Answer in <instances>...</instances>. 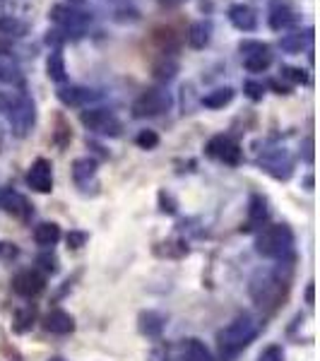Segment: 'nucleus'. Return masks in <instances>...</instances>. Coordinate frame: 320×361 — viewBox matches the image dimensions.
<instances>
[{
    "label": "nucleus",
    "instance_id": "7ed1b4c3",
    "mask_svg": "<svg viewBox=\"0 0 320 361\" xmlns=\"http://www.w3.org/2000/svg\"><path fill=\"white\" fill-rule=\"evenodd\" d=\"M251 297L260 308H274L284 297V280L270 270H260L251 280Z\"/></svg>",
    "mask_w": 320,
    "mask_h": 361
},
{
    "label": "nucleus",
    "instance_id": "6e6552de",
    "mask_svg": "<svg viewBox=\"0 0 320 361\" xmlns=\"http://www.w3.org/2000/svg\"><path fill=\"white\" fill-rule=\"evenodd\" d=\"M241 58H244V68L248 72H263L270 68L272 63V53H270V46L263 41H253V39H244L239 43Z\"/></svg>",
    "mask_w": 320,
    "mask_h": 361
},
{
    "label": "nucleus",
    "instance_id": "f8f14e48",
    "mask_svg": "<svg viewBox=\"0 0 320 361\" xmlns=\"http://www.w3.org/2000/svg\"><path fill=\"white\" fill-rule=\"evenodd\" d=\"M27 183L36 193H51L53 191V166L48 159H36L27 171Z\"/></svg>",
    "mask_w": 320,
    "mask_h": 361
},
{
    "label": "nucleus",
    "instance_id": "423d86ee",
    "mask_svg": "<svg viewBox=\"0 0 320 361\" xmlns=\"http://www.w3.org/2000/svg\"><path fill=\"white\" fill-rule=\"evenodd\" d=\"M80 121L87 130L97 132V135H104V137L120 135V121L116 118V114L109 109H87L80 114Z\"/></svg>",
    "mask_w": 320,
    "mask_h": 361
},
{
    "label": "nucleus",
    "instance_id": "ea45409f",
    "mask_svg": "<svg viewBox=\"0 0 320 361\" xmlns=\"http://www.w3.org/2000/svg\"><path fill=\"white\" fill-rule=\"evenodd\" d=\"M70 3H82V0H70Z\"/></svg>",
    "mask_w": 320,
    "mask_h": 361
},
{
    "label": "nucleus",
    "instance_id": "4468645a",
    "mask_svg": "<svg viewBox=\"0 0 320 361\" xmlns=\"http://www.w3.org/2000/svg\"><path fill=\"white\" fill-rule=\"evenodd\" d=\"M0 207H3L8 214L18 217V219H29V214H32L29 200H27L18 191H3V193H0Z\"/></svg>",
    "mask_w": 320,
    "mask_h": 361
},
{
    "label": "nucleus",
    "instance_id": "a211bd4d",
    "mask_svg": "<svg viewBox=\"0 0 320 361\" xmlns=\"http://www.w3.org/2000/svg\"><path fill=\"white\" fill-rule=\"evenodd\" d=\"M43 327L48 332H53V335H68V332L75 330V318L70 313H65V311L56 308L43 318Z\"/></svg>",
    "mask_w": 320,
    "mask_h": 361
},
{
    "label": "nucleus",
    "instance_id": "1a4fd4ad",
    "mask_svg": "<svg viewBox=\"0 0 320 361\" xmlns=\"http://www.w3.org/2000/svg\"><path fill=\"white\" fill-rule=\"evenodd\" d=\"M258 162H260V166L270 176H274V179H279V181H286L291 174H294V159L289 157L286 149H279V147L265 149L260 157H258Z\"/></svg>",
    "mask_w": 320,
    "mask_h": 361
},
{
    "label": "nucleus",
    "instance_id": "f704fd0d",
    "mask_svg": "<svg viewBox=\"0 0 320 361\" xmlns=\"http://www.w3.org/2000/svg\"><path fill=\"white\" fill-rule=\"evenodd\" d=\"M85 241H87V234H82V231H70V234H68V246L70 248L85 246Z\"/></svg>",
    "mask_w": 320,
    "mask_h": 361
},
{
    "label": "nucleus",
    "instance_id": "412c9836",
    "mask_svg": "<svg viewBox=\"0 0 320 361\" xmlns=\"http://www.w3.org/2000/svg\"><path fill=\"white\" fill-rule=\"evenodd\" d=\"M34 241L41 248H51L60 241V226L56 222H41L34 229Z\"/></svg>",
    "mask_w": 320,
    "mask_h": 361
},
{
    "label": "nucleus",
    "instance_id": "5701e85b",
    "mask_svg": "<svg viewBox=\"0 0 320 361\" xmlns=\"http://www.w3.org/2000/svg\"><path fill=\"white\" fill-rule=\"evenodd\" d=\"M234 90L231 87H217V90L207 92L205 97H202V107L207 109H224L226 104H231V99H234Z\"/></svg>",
    "mask_w": 320,
    "mask_h": 361
},
{
    "label": "nucleus",
    "instance_id": "2f4dec72",
    "mask_svg": "<svg viewBox=\"0 0 320 361\" xmlns=\"http://www.w3.org/2000/svg\"><path fill=\"white\" fill-rule=\"evenodd\" d=\"M244 94L251 99V102H260L265 97V85L263 82H256V80H248V82H244Z\"/></svg>",
    "mask_w": 320,
    "mask_h": 361
},
{
    "label": "nucleus",
    "instance_id": "ddd939ff",
    "mask_svg": "<svg viewBox=\"0 0 320 361\" xmlns=\"http://www.w3.org/2000/svg\"><path fill=\"white\" fill-rule=\"evenodd\" d=\"M43 287H46V282H43V277L39 275L36 270H22L13 280L15 294H20V297H25V299L39 297V294L43 292Z\"/></svg>",
    "mask_w": 320,
    "mask_h": 361
},
{
    "label": "nucleus",
    "instance_id": "2eb2a0df",
    "mask_svg": "<svg viewBox=\"0 0 320 361\" xmlns=\"http://www.w3.org/2000/svg\"><path fill=\"white\" fill-rule=\"evenodd\" d=\"M56 94L65 107H87L90 102L99 99V92L87 90V87H60Z\"/></svg>",
    "mask_w": 320,
    "mask_h": 361
},
{
    "label": "nucleus",
    "instance_id": "6ab92c4d",
    "mask_svg": "<svg viewBox=\"0 0 320 361\" xmlns=\"http://www.w3.org/2000/svg\"><path fill=\"white\" fill-rule=\"evenodd\" d=\"M313 43V29L306 32H291L279 39V48L286 53H301L303 48H308Z\"/></svg>",
    "mask_w": 320,
    "mask_h": 361
},
{
    "label": "nucleus",
    "instance_id": "20e7f679",
    "mask_svg": "<svg viewBox=\"0 0 320 361\" xmlns=\"http://www.w3.org/2000/svg\"><path fill=\"white\" fill-rule=\"evenodd\" d=\"M8 123H10V130L13 135L18 137H27L29 130L34 128L36 123V107L29 97L20 94L13 104H8Z\"/></svg>",
    "mask_w": 320,
    "mask_h": 361
},
{
    "label": "nucleus",
    "instance_id": "9b49d317",
    "mask_svg": "<svg viewBox=\"0 0 320 361\" xmlns=\"http://www.w3.org/2000/svg\"><path fill=\"white\" fill-rule=\"evenodd\" d=\"M299 22V15L294 13L286 0H270V13H267V25L272 32H286Z\"/></svg>",
    "mask_w": 320,
    "mask_h": 361
},
{
    "label": "nucleus",
    "instance_id": "e433bc0d",
    "mask_svg": "<svg viewBox=\"0 0 320 361\" xmlns=\"http://www.w3.org/2000/svg\"><path fill=\"white\" fill-rule=\"evenodd\" d=\"M270 87L277 94H289V85H279V80H270Z\"/></svg>",
    "mask_w": 320,
    "mask_h": 361
},
{
    "label": "nucleus",
    "instance_id": "f3484780",
    "mask_svg": "<svg viewBox=\"0 0 320 361\" xmlns=\"http://www.w3.org/2000/svg\"><path fill=\"white\" fill-rule=\"evenodd\" d=\"M229 22L239 32H253L258 27V18L253 13V8H248L244 3H236L229 8Z\"/></svg>",
    "mask_w": 320,
    "mask_h": 361
},
{
    "label": "nucleus",
    "instance_id": "c9c22d12",
    "mask_svg": "<svg viewBox=\"0 0 320 361\" xmlns=\"http://www.w3.org/2000/svg\"><path fill=\"white\" fill-rule=\"evenodd\" d=\"M183 3H188V0H159V5H162V8H167V10H174V8H179V5H183Z\"/></svg>",
    "mask_w": 320,
    "mask_h": 361
},
{
    "label": "nucleus",
    "instance_id": "39448f33",
    "mask_svg": "<svg viewBox=\"0 0 320 361\" xmlns=\"http://www.w3.org/2000/svg\"><path fill=\"white\" fill-rule=\"evenodd\" d=\"M51 20L58 25L60 32L70 36H80L87 27L92 25V15L85 10H77L73 5H53L51 8Z\"/></svg>",
    "mask_w": 320,
    "mask_h": 361
},
{
    "label": "nucleus",
    "instance_id": "f257e3e1",
    "mask_svg": "<svg viewBox=\"0 0 320 361\" xmlns=\"http://www.w3.org/2000/svg\"><path fill=\"white\" fill-rule=\"evenodd\" d=\"M258 330H260V325H258V320L253 318V315H248V313L236 315V318L231 320L224 330H219V335H217L219 359L222 361L236 359L248 344L256 340Z\"/></svg>",
    "mask_w": 320,
    "mask_h": 361
},
{
    "label": "nucleus",
    "instance_id": "c756f323",
    "mask_svg": "<svg viewBox=\"0 0 320 361\" xmlns=\"http://www.w3.org/2000/svg\"><path fill=\"white\" fill-rule=\"evenodd\" d=\"M279 72H282V77L286 82H291V85H306L308 82V75L301 68H289V65H284Z\"/></svg>",
    "mask_w": 320,
    "mask_h": 361
},
{
    "label": "nucleus",
    "instance_id": "4be33fe9",
    "mask_svg": "<svg viewBox=\"0 0 320 361\" xmlns=\"http://www.w3.org/2000/svg\"><path fill=\"white\" fill-rule=\"evenodd\" d=\"M164 325H167V320H164L162 313H157V311H145V313H140V332L147 337H159L164 332Z\"/></svg>",
    "mask_w": 320,
    "mask_h": 361
},
{
    "label": "nucleus",
    "instance_id": "aec40b11",
    "mask_svg": "<svg viewBox=\"0 0 320 361\" xmlns=\"http://www.w3.org/2000/svg\"><path fill=\"white\" fill-rule=\"evenodd\" d=\"M73 179L80 188H87L92 181L97 179V162L90 157H82V159H75L73 164Z\"/></svg>",
    "mask_w": 320,
    "mask_h": 361
},
{
    "label": "nucleus",
    "instance_id": "9d476101",
    "mask_svg": "<svg viewBox=\"0 0 320 361\" xmlns=\"http://www.w3.org/2000/svg\"><path fill=\"white\" fill-rule=\"evenodd\" d=\"M205 152L209 154L212 159H219V162L229 164V166H236L241 162V147L236 140H231L229 135H214L212 140L207 142Z\"/></svg>",
    "mask_w": 320,
    "mask_h": 361
},
{
    "label": "nucleus",
    "instance_id": "473e14b6",
    "mask_svg": "<svg viewBox=\"0 0 320 361\" xmlns=\"http://www.w3.org/2000/svg\"><path fill=\"white\" fill-rule=\"evenodd\" d=\"M32 320H34V308L27 306L25 311H20L18 318H15V330H18V332L29 330V327H32Z\"/></svg>",
    "mask_w": 320,
    "mask_h": 361
},
{
    "label": "nucleus",
    "instance_id": "cd10ccee",
    "mask_svg": "<svg viewBox=\"0 0 320 361\" xmlns=\"http://www.w3.org/2000/svg\"><path fill=\"white\" fill-rule=\"evenodd\" d=\"M154 41L162 46V51L167 55L179 48V39H176L174 29H157V32H154Z\"/></svg>",
    "mask_w": 320,
    "mask_h": 361
},
{
    "label": "nucleus",
    "instance_id": "f03ea898",
    "mask_svg": "<svg viewBox=\"0 0 320 361\" xmlns=\"http://www.w3.org/2000/svg\"><path fill=\"white\" fill-rule=\"evenodd\" d=\"M256 251L263 258L284 260L286 255H291V251H294V234H291V229L286 224L265 226L256 238Z\"/></svg>",
    "mask_w": 320,
    "mask_h": 361
},
{
    "label": "nucleus",
    "instance_id": "dca6fc26",
    "mask_svg": "<svg viewBox=\"0 0 320 361\" xmlns=\"http://www.w3.org/2000/svg\"><path fill=\"white\" fill-rule=\"evenodd\" d=\"M212 22L209 20H197L193 22L188 27V46L195 48V51H202V48L209 46V41H212Z\"/></svg>",
    "mask_w": 320,
    "mask_h": 361
},
{
    "label": "nucleus",
    "instance_id": "7c9ffc66",
    "mask_svg": "<svg viewBox=\"0 0 320 361\" xmlns=\"http://www.w3.org/2000/svg\"><path fill=\"white\" fill-rule=\"evenodd\" d=\"M135 142H137V147H142V149H154L159 144V135L154 130H140L135 137Z\"/></svg>",
    "mask_w": 320,
    "mask_h": 361
},
{
    "label": "nucleus",
    "instance_id": "58836bf2",
    "mask_svg": "<svg viewBox=\"0 0 320 361\" xmlns=\"http://www.w3.org/2000/svg\"><path fill=\"white\" fill-rule=\"evenodd\" d=\"M48 361H65V359H63V357H51Z\"/></svg>",
    "mask_w": 320,
    "mask_h": 361
},
{
    "label": "nucleus",
    "instance_id": "c85d7f7f",
    "mask_svg": "<svg viewBox=\"0 0 320 361\" xmlns=\"http://www.w3.org/2000/svg\"><path fill=\"white\" fill-rule=\"evenodd\" d=\"M0 32L3 34H13V36H20V34H25L27 32V25L25 22H20V20H15V18H3L0 20Z\"/></svg>",
    "mask_w": 320,
    "mask_h": 361
},
{
    "label": "nucleus",
    "instance_id": "a878e982",
    "mask_svg": "<svg viewBox=\"0 0 320 361\" xmlns=\"http://www.w3.org/2000/svg\"><path fill=\"white\" fill-rule=\"evenodd\" d=\"M248 219L251 224H263L267 219V200L263 196H251V203H248Z\"/></svg>",
    "mask_w": 320,
    "mask_h": 361
},
{
    "label": "nucleus",
    "instance_id": "b1692460",
    "mask_svg": "<svg viewBox=\"0 0 320 361\" xmlns=\"http://www.w3.org/2000/svg\"><path fill=\"white\" fill-rule=\"evenodd\" d=\"M46 75L51 77L53 82H65V77H68V72H65V58L63 53L58 51H51V55H48L46 60Z\"/></svg>",
    "mask_w": 320,
    "mask_h": 361
},
{
    "label": "nucleus",
    "instance_id": "393cba45",
    "mask_svg": "<svg viewBox=\"0 0 320 361\" xmlns=\"http://www.w3.org/2000/svg\"><path fill=\"white\" fill-rule=\"evenodd\" d=\"M183 361H212V354L200 340H186L183 344Z\"/></svg>",
    "mask_w": 320,
    "mask_h": 361
},
{
    "label": "nucleus",
    "instance_id": "bb28decb",
    "mask_svg": "<svg viewBox=\"0 0 320 361\" xmlns=\"http://www.w3.org/2000/svg\"><path fill=\"white\" fill-rule=\"evenodd\" d=\"M152 70H154V77H157V80L169 82V80H174L176 72H179V63H176V60H171L169 55H164L159 63H154Z\"/></svg>",
    "mask_w": 320,
    "mask_h": 361
},
{
    "label": "nucleus",
    "instance_id": "4c0bfd02",
    "mask_svg": "<svg viewBox=\"0 0 320 361\" xmlns=\"http://www.w3.org/2000/svg\"><path fill=\"white\" fill-rule=\"evenodd\" d=\"M306 301H308V304H313V285L306 289Z\"/></svg>",
    "mask_w": 320,
    "mask_h": 361
},
{
    "label": "nucleus",
    "instance_id": "72a5a7b5",
    "mask_svg": "<svg viewBox=\"0 0 320 361\" xmlns=\"http://www.w3.org/2000/svg\"><path fill=\"white\" fill-rule=\"evenodd\" d=\"M258 361H284V352L282 347H277V344H272V347H267L265 352L260 354V359Z\"/></svg>",
    "mask_w": 320,
    "mask_h": 361
},
{
    "label": "nucleus",
    "instance_id": "0eeeda50",
    "mask_svg": "<svg viewBox=\"0 0 320 361\" xmlns=\"http://www.w3.org/2000/svg\"><path fill=\"white\" fill-rule=\"evenodd\" d=\"M169 107H171V94L167 90L154 87V90L142 92L140 97L135 99V104H132V116H135V118H154V116L169 111Z\"/></svg>",
    "mask_w": 320,
    "mask_h": 361
}]
</instances>
